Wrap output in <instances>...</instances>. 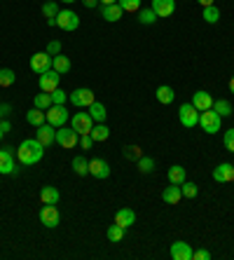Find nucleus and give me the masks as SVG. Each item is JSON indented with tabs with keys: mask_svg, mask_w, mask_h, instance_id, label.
Instances as JSON below:
<instances>
[{
	"mask_svg": "<svg viewBox=\"0 0 234 260\" xmlns=\"http://www.w3.org/2000/svg\"><path fill=\"white\" fill-rule=\"evenodd\" d=\"M45 155V145L38 141V138H24L21 145L17 148V159H19L24 166H33L38 164Z\"/></svg>",
	"mask_w": 234,
	"mask_h": 260,
	"instance_id": "nucleus-1",
	"label": "nucleus"
},
{
	"mask_svg": "<svg viewBox=\"0 0 234 260\" xmlns=\"http://www.w3.org/2000/svg\"><path fill=\"white\" fill-rule=\"evenodd\" d=\"M220 124H222V117L215 113L213 108H208V110H204V113H199V127H201V131H206V134H218L220 131Z\"/></svg>",
	"mask_w": 234,
	"mask_h": 260,
	"instance_id": "nucleus-2",
	"label": "nucleus"
},
{
	"mask_svg": "<svg viewBox=\"0 0 234 260\" xmlns=\"http://www.w3.org/2000/svg\"><path fill=\"white\" fill-rule=\"evenodd\" d=\"M56 26L61 28V31H77L80 28V17L73 12V10H61L59 14H56Z\"/></svg>",
	"mask_w": 234,
	"mask_h": 260,
	"instance_id": "nucleus-3",
	"label": "nucleus"
},
{
	"mask_svg": "<svg viewBox=\"0 0 234 260\" xmlns=\"http://www.w3.org/2000/svg\"><path fill=\"white\" fill-rule=\"evenodd\" d=\"M178 120H181L183 127L192 129V127L199 124V110L194 108L192 103H183L181 108H178Z\"/></svg>",
	"mask_w": 234,
	"mask_h": 260,
	"instance_id": "nucleus-4",
	"label": "nucleus"
},
{
	"mask_svg": "<svg viewBox=\"0 0 234 260\" xmlns=\"http://www.w3.org/2000/svg\"><path fill=\"white\" fill-rule=\"evenodd\" d=\"M68 99H70V103H73V106H77V108H89V106L96 101L94 92H92V89H87V87H77L75 92H70V94H68Z\"/></svg>",
	"mask_w": 234,
	"mask_h": 260,
	"instance_id": "nucleus-5",
	"label": "nucleus"
},
{
	"mask_svg": "<svg viewBox=\"0 0 234 260\" xmlns=\"http://www.w3.org/2000/svg\"><path fill=\"white\" fill-rule=\"evenodd\" d=\"M14 148L12 145H5L3 150H0V174H5V176H14L17 174V164H14Z\"/></svg>",
	"mask_w": 234,
	"mask_h": 260,
	"instance_id": "nucleus-6",
	"label": "nucleus"
},
{
	"mask_svg": "<svg viewBox=\"0 0 234 260\" xmlns=\"http://www.w3.org/2000/svg\"><path fill=\"white\" fill-rule=\"evenodd\" d=\"M40 223L45 227H56L61 223V213H59V209H56V204H45L40 209Z\"/></svg>",
	"mask_w": 234,
	"mask_h": 260,
	"instance_id": "nucleus-7",
	"label": "nucleus"
},
{
	"mask_svg": "<svg viewBox=\"0 0 234 260\" xmlns=\"http://www.w3.org/2000/svg\"><path fill=\"white\" fill-rule=\"evenodd\" d=\"M70 127L77 131V136H82V134H89V131H92L94 120L89 113H75V115L70 117Z\"/></svg>",
	"mask_w": 234,
	"mask_h": 260,
	"instance_id": "nucleus-8",
	"label": "nucleus"
},
{
	"mask_svg": "<svg viewBox=\"0 0 234 260\" xmlns=\"http://www.w3.org/2000/svg\"><path fill=\"white\" fill-rule=\"evenodd\" d=\"M45 115H47V122L52 124V127H63V124L68 122V110L66 106H52V108H47L45 110Z\"/></svg>",
	"mask_w": 234,
	"mask_h": 260,
	"instance_id": "nucleus-9",
	"label": "nucleus"
},
{
	"mask_svg": "<svg viewBox=\"0 0 234 260\" xmlns=\"http://www.w3.org/2000/svg\"><path fill=\"white\" fill-rule=\"evenodd\" d=\"M38 82H40V92L52 94L61 82V73H56L54 68H49V70H45V73H40V80H38Z\"/></svg>",
	"mask_w": 234,
	"mask_h": 260,
	"instance_id": "nucleus-10",
	"label": "nucleus"
},
{
	"mask_svg": "<svg viewBox=\"0 0 234 260\" xmlns=\"http://www.w3.org/2000/svg\"><path fill=\"white\" fill-rule=\"evenodd\" d=\"M56 143L61 148H75L77 145V131L73 127H59L56 129Z\"/></svg>",
	"mask_w": 234,
	"mask_h": 260,
	"instance_id": "nucleus-11",
	"label": "nucleus"
},
{
	"mask_svg": "<svg viewBox=\"0 0 234 260\" xmlns=\"http://www.w3.org/2000/svg\"><path fill=\"white\" fill-rule=\"evenodd\" d=\"M52 68V56L47 54V52H35L33 56H31V70L33 73H45V70Z\"/></svg>",
	"mask_w": 234,
	"mask_h": 260,
	"instance_id": "nucleus-12",
	"label": "nucleus"
},
{
	"mask_svg": "<svg viewBox=\"0 0 234 260\" xmlns=\"http://www.w3.org/2000/svg\"><path fill=\"white\" fill-rule=\"evenodd\" d=\"M35 138H38L45 148H47V145H52V143H56V127H52L49 122L40 124L38 131H35Z\"/></svg>",
	"mask_w": 234,
	"mask_h": 260,
	"instance_id": "nucleus-13",
	"label": "nucleus"
},
{
	"mask_svg": "<svg viewBox=\"0 0 234 260\" xmlns=\"http://www.w3.org/2000/svg\"><path fill=\"white\" fill-rule=\"evenodd\" d=\"M213 181L215 183H234V164L222 162L213 169Z\"/></svg>",
	"mask_w": 234,
	"mask_h": 260,
	"instance_id": "nucleus-14",
	"label": "nucleus"
},
{
	"mask_svg": "<svg viewBox=\"0 0 234 260\" xmlns=\"http://www.w3.org/2000/svg\"><path fill=\"white\" fill-rule=\"evenodd\" d=\"M150 7L154 10V14H157L160 19H167V17H171V14L176 12V0H152Z\"/></svg>",
	"mask_w": 234,
	"mask_h": 260,
	"instance_id": "nucleus-15",
	"label": "nucleus"
},
{
	"mask_svg": "<svg viewBox=\"0 0 234 260\" xmlns=\"http://www.w3.org/2000/svg\"><path fill=\"white\" fill-rule=\"evenodd\" d=\"M115 223L127 230V227H131V225L136 223V211L131 209V206H122L120 211L115 213Z\"/></svg>",
	"mask_w": 234,
	"mask_h": 260,
	"instance_id": "nucleus-16",
	"label": "nucleus"
},
{
	"mask_svg": "<svg viewBox=\"0 0 234 260\" xmlns=\"http://www.w3.org/2000/svg\"><path fill=\"white\" fill-rule=\"evenodd\" d=\"M192 246L187 241H174L171 244V258L174 260H192Z\"/></svg>",
	"mask_w": 234,
	"mask_h": 260,
	"instance_id": "nucleus-17",
	"label": "nucleus"
},
{
	"mask_svg": "<svg viewBox=\"0 0 234 260\" xmlns=\"http://www.w3.org/2000/svg\"><path fill=\"white\" fill-rule=\"evenodd\" d=\"M192 106L199 110V113H204V110L213 108V96L208 94V92H204V89H199V92L192 96Z\"/></svg>",
	"mask_w": 234,
	"mask_h": 260,
	"instance_id": "nucleus-18",
	"label": "nucleus"
},
{
	"mask_svg": "<svg viewBox=\"0 0 234 260\" xmlns=\"http://www.w3.org/2000/svg\"><path fill=\"white\" fill-rule=\"evenodd\" d=\"M89 174H92L94 178H108L110 176V164H108L106 159H92L89 162Z\"/></svg>",
	"mask_w": 234,
	"mask_h": 260,
	"instance_id": "nucleus-19",
	"label": "nucleus"
},
{
	"mask_svg": "<svg viewBox=\"0 0 234 260\" xmlns=\"http://www.w3.org/2000/svg\"><path fill=\"white\" fill-rule=\"evenodd\" d=\"M122 14H124V10H122L117 3H115V5H101V17H103L106 21H110V24L120 21Z\"/></svg>",
	"mask_w": 234,
	"mask_h": 260,
	"instance_id": "nucleus-20",
	"label": "nucleus"
},
{
	"mask_svg": "<svg viewBox=\"0 0 234 260\" xmlns=\"http://www.w3.org/2000/svg\"><path fill=\"white\" fill-rule=\"evenodd\" d=\"M162 199L167 202V204H171V206H176L178 202L183 199V192H181V185H169V188H164V192H162Z\"/></svg>",
	"mask_w": 234,
	"mask_h": 260,
	"instance_id": "nucleus-21",
	"label": "nucleus"
},
{
	"mask_svg": "<svg viewBox=\"0 0 234 260\" xmlns=\"http://www.w3.org/2000/svg\"><path fill=\"white\" fill-rule=\"evenodd\" d=\"M89 136L94 138V143H103L110 138V129L106 127V122H94L92 131H89Z\"/></svg>",
	"mask_w": 234,
	"mask_h": 260,
	"instance_id": "nucleus-22",
	"label": "nucleus"
},
{
	"mask_svg": "<svg viewBox=\"0 0 234 260\" xmlns=\"http://www.w3.org/2000/svg\"><path fill=\"white\" fill-rule=\"evenodd\" d=\"M40 202L42 204H59L61 202V192L54 185H45L40 190Z\"/></svg>",
	"mask_w": 234,
	"mask_h": 260,
	"instance_id": "nucleus-23",
	"label": "nucleus"
},
{
	"mask_svg": "<svg viewBox=\"0 0 234 260\" xmlns=\"http://www.w3.org/2000/svg\"><path fill=\"white\" fill-rule=\"evenodd\" d=\"M26 122L31 124V127H35V129H38V127H40V124H45L47 122V115H45V110H40V108H31L26 113Z\"/></svg>",
	"mask_w": 234,
	"mask_h": 260,
	"instance_id": "nucleus-24",
	"label": "nucleus"
},
{
	"mask_svg": "<svg viewBox=\"0 0 234 260\" xmlns=\"http://www.w3.org/2000/svg\"><path fill=\"white\" fill-rule=\"evenodd\" d=\"M52 68L56 70V73H61V75H66L68 70H70V59L63 54H56L52 56Z\"/></svg>",
	"mask_w": 234,
	"mask_h": 260,
	"instance_id": "nucleus-25",
	"label": "nucleus"
},
{
	"mask_svg": "<svg viewBox=\"0 0 234 260\" xmlns=\"http://www.w3.org/2000/svg\"><path fill=\"white\" fill-rule=\"evenodd\" d=\"M154 96H157V101L160 103H174V87H169V84H162V87H157V92H154Z\"/></svg>",
	"mask_w": 234,
	"mask_h": 260,
	"instance_id": "nucleus-26",
	"label": "nucleus"
},
{
	"mask_svg": "<svg viewBox=\"0 0 234 260\" xmlns=\"http://www.w3.org/2000/svg\"><path fill=\"white\" fill-rule=\"evenodd\" d=\"M89 115H92L94 122H106V117H108L106 106H103V103H99V101H94L92 106H89Z\"/></svg>",
	"mask_w": 234,
	"mask_h": 260,
	"instance_id": "nucleus-27",
	"label": "nucleus"
},
{
	"mask_svg": "<svg viewBox=\"0 0 234 260\" xmlns=\"http://www.w3.org/2000/svg\"><path fill=\"white\" fill-rule=\"evenodd\" d=\"M213 110L218 113L220 117H229L234 113V108H232V103L227 101V99H218V101H213Z\"/></svg>",
	"mask_w": 234,
	"mask_h": 260,
	"instance_id": "nucleus-28",
	"label": "nucleus"
},
{
	"mask_svg": "<svg viewBox=\"0 0 234 260\" xmlns=\"http://www.w3.org/2000/svg\"><path fill=\"white\" fill-rule=\"evenodd\" d=\"M169 183H174V185H181L183 181H185V169H183L181 164H174L171 169H169Z\"/></svg>",
	"mask_w": 234,
	"mask_h": 260,
	"instance_id": "nucleus-29",
	"label": "nucleus"
},
{
	"mask_svg": "<svg viewBox=\"0 0 234 260\" xmlns=\"http://www.w3.org/2000/svg\"><path fill=\"white\" fill-rule=\"evenodd\" d=\"M160 19L157 14H154L152 7H145V10H138V21L143 24V26H150V24H154V21Z\"/></svg>",
	"mask_w": 234,
	"mask_h": 260,
	"instance_id": "nucleus-30",
	"label": "nucleus"
},
{
	"mask_svg": "<svg viewBox=\"0 0 234 260\" xmlns=\"http://www.w3.org/2000/svg\"><path fill=\"white\" fill-rule=\"evenodd\" d=\"M124 232H127V230H124V227H120V225H117V223H115V225H110V227H108L106 237H108V241H113V244H117V241H122V239H124Z\"/></svg>",
	"mask_w": 234,
	"mask_h": 260,
	"instance_id": "nucleus-31",
	"label": "nucleus"
},
{
	"mask_svg": "<svg viewBox=\"0 0 234 260\" xmlns=\"http://www.w3.org/2000/svg\"><path fill=\"white\" fill-rule=\"evenodd\" d=\"M33 106L35 108H40V110H47V108H52L54 103H52V94H47V92H40V94L33 99Z\"/></svg>",
	"mask_w": 234,
	"mask_h": 260,
	"instance_id": "nucleus-32",
	"label": "nucleus"
},
{
	"mask_svg": "<svg viewBox=\"0 0 234 260\" xmlns=\"http://www.w3.org/2000/svg\"><path fill=\"white\" fill-rule=\"evenodd\" d=\"M73 171L77 174V176H87V174H89V162L82 157V155L73 157Z\"/></svg>",
	"mask_w": 234,
	"mask_h": 260,
	"instance_id": "nucleus-33",
	"label": "nucleus"
},
{
	"mask_svg": "<svg viewBox=\"0 0 234 260\" xmlns=\"http://www.w3.org/2000/svg\"><path fill=\"white\" fill-rule=\"evenodd\" d=\"M59 3L56 0H47L45 5H42V14H45V19H56V14H59Z\"/></svg>",
	"mask_w": 234,
	"mask_h": 260,
	"instance_id": "nucleus-34",
	"label": "nucleus"
},
{
	"mask_svg": "<svg viewBox=\"0 0 234 260\" xmlns=\"http://www.w3.org/2000/svg\"><path fill=\"white\" fill-rule=\"evenodd\" d=\"M204 21H206V24H218V21H220V10L215 5L204 7Z\"/></svg>",
	"mask_w": 234,
	"mask_h": 260,
	"instance_id": "nucleus-35",
	"label": "nucleus"
},
{
	"mask_svg": "<svg viewBox=\"0 0 234 260\" xmlns=\"http://www.w3.org/2000/svg\"><path fill=\"white\" fill-rule=\"evenodd\" d=\"M17 75L12 68H0V87H12Z\"/></svg>",
	"mask_w": 234,
	"mask_h": 260,
	"instance_id": "nucleus-36",
	"label": "nucleus"
},
{
	"mask_svg": "<svg viewBox=\"0 0 234 260\" xmlns=\"http://www.w3.org/2000/svg\"><path fill=\"white\" fill-rule=\"evenodd\" d=\"M181 192H183V197L192 199V197H197L199 188H197V183H192V181H183V183H181Z\"/></svg>",
	"mask_w": 234,
	"mask_h": 260,
	"instance_id": "nucleus-37",
	"label": "nucleus"
},
{
	"mask_svg": "<svg viewBox=\"0 0 234 260\" xmlns=\"http://www.w3.org/2000/svg\"><path fill=\"white\" fill-rule=\"evenodd\" d=\"M136 164H138V171H140V174L154 171V159H152V157H145V155H143V157H140Z\"/></svg>",
	"mask_w": 234,
	"mask_h": 260,
	"instance_id": "nucleus-38",
	"label": "nucleus"
},
{
	"mask_svg": "<svg viewBox=\"0 0 234 260\" xmlns=\"http://www.w3.org/2000/svg\"><path fill=\"white\" fill-rule=\"evenodd\" d=\"M124 157L131 159V162H138L143 157V152H140L138 145H124Z\"/></svg>",
	"mask_w": 234,
	"mask_h": 260,
	"instance_id": "nucleus-39",
	"label": "nucleus"
},
{
	"mask_svg": "<svg viewBox=\"0 0 234 260\" xmlns=\"http://www.w3.org/2000/svg\"><path fill=\"white\" fill-rule=\"evenodd\" d=\"M117 5L124 10V12H138L140 10V0H117Z\"/></svg>",
	"mask_w": 234,
	"mask_h": 260,
	"instance_id": "nucleus-40",
	"label": "nucleus"
},
{
	"mask_svg": "<svg viewBox=\"0 0 234 260\" xmlns=\"http://www.w3.org/2000/svg\"><path fill=\"white\" fill-rule=\"evenodd\" d=\"M66 101H68V94H66V92H63L61 87L54 89V92H52V103H54V106H63Z\"/></svg>",
	"mask_w": 234,
	"mask_h": 260,
	"instance_id": "nucleus-41",
	"label": "nucleus"
},
{
	"mask_svg": "<svg viewBox=\"0 0 234 260\" xmlns=\"http://www.w3.org/2000/svg\"><path fill=\"white\" fill-rule=\"evenodd\" d=\"M222 143L227 148L229 152H234V129H227L225 131V136H222Z\"/></svg>",
	"mask_w": 234,
	"mask_h": 260,
	"instance_id": "nucleus-42",
	"label": "nucleus"
},
{
	"mask_svg": "<svg viewBox=\"0 0 234 260\" xmlns=\"http://www.w3.org/2000/svg\"><path fill=\"white\" fill-rule=\"evenodd\" d=\"M47 54H49V56L61 54V42L59 40H49V42H47Z\"/></svg>",
	"mask_w": 234,
	"mask_h": 260,
	"instance_id": "nucleus-43",
	"label": "nucleus"
},
{
	"mask_svg": "<svg viewBox=\"0 0 234 260\" xmlns=\"http://www.w3.org/2000/svg\"><path fill=\"white\" fill-rule=\"evenodd\" d=\"M80 145H82V150H89V148L94 145V138L89 136V134H82V136H80Z\"/></svg>",
	"mask_w": 234,
	"mask_h": 260,
	"instance_id": "nucleus-44",
	"label": "nucleus"
},
{
	"mask_svg": "<svg viewBox=\"0 0 234 260\" xmlns=\"http://www.w3.org/2000/svg\"><path fill=\"white\" fill-rule=\"evenodd\" d=\"M208 258H211V253H208L206 248H199V251L192 253V260H208Z\"/></svg>",
	"mask_w": 234,
	"mask_h": 260,
	"instance_id": "nucleus-45",
	"label": "nucleus"
},
{
	"mask_svg": "<svg viewBox=\"0 0 234 260\" xmlns=\"http://www.w3.org/2000/svg\"><path fill=\"white\" fill-rule=\"evenodd\" d=\"M0 110H3V117H5V115H10L12 106H10V103H0Z\"/></svg>",
	"mask_w": 234,
	"mask_h": 260,
	"instance_id": "nucleus-46",
	"label": "nucleus"
},
{
	"mask_svg": "<svg viewBox=\"0 0 234 260\" xmlns=\"http://www.w3.org/2000/svg\"><path fill=\"white\" fill-rule=\"evenodd\" d=\"M82 5H85V7H89V10H94V7L99 5V0H82Z\"/></svg>",
	"mask_w": 234,
	"mask_h": 260,
	"instance_id": "nucleus-47",
	"label": "nucleus"
},
{
	"mask_svg": "<svg viewBox=\"0 0 234 260\" xmlns=\"http://www.w3.org/2000/svg\"><path fill=\"white\" fill-rule=\"evenodd\" d=\"M0 129H3V131H5V134H7V131L12 129V124L7 122V120H0Z\"/></svg>",
	"mask_w": 234,
	"mask_h": 260,
	"instance_id": "nucleus-48",
	"label": "nucleus"
},
{
	"mask_svg": "<svg viewBox=\"0 0 234 260\" xmlns=\"http://www.w3.org/2000/svg\"><path fill=\"white\" fill-rule=\"evenodd\" d=\"M201 7H208V5H213V0H197Z\"/></svg>",
	"mask_w": 234,
	"mask_h": 260,
	"instance_id": "nucleus-49",
	"label": "nucleus"
},
{
	"mask_svg": "<svg viewBox=\"0 0 234 260\" xmlns=\"http://www.w3.org/2000/svg\"><path fill=\"white\" fill-rule=\"evenodd\" d=\"M101 5H115V3H117V0H99Z\"/></svg>",
	"mask_w": 234,
	"mask_h": 260,
	"instance_id": "nucleus-50",
	"label": "nucleus"
},
{
	"mask_svg": "<svg viewBox=\"0 0 234 260\" xmlns=\"http://www.w3.org/2000/svg\"><path fill=\"white\" fill-rule=\"evenodd\" d=\"M229 92L234 94V75H232V80H229Z\"/></svg>",
	"mask_w": 234,
	"mask_h": 260,
	"instance_id": "nucleus-51",
	"label": "nucleus"
},
{
	"mask_svg": "<svg viewBox=\"0 0 234 260\" xmlns=\"http://www.w3.org/2000/svg\"><path fill=\"white\" fill-rule=\"evenodd\" d=\"M61 3H66V5H73V3H77V0H61Z\"/></svg>",
	"mask_w": 234,
	"mask_h": 260,
	"instance_id": "nucleus-52",
	"label": "nucleus"
},
{
	"mask_svg": "<svg viewBox=\"0 0 234 260\" xmlns=\"http://www.w3.org/2000/svg\"><path fill=\"white\" fill-rule=\"evenodd\" d=\"M3 134H5V131H3V129H0V141H3Z\"/></svg>",
	"mask_w": 234,
	"mask_h": 260,
	"instance_id": "nucleus-53",
	"label": "nucleus"
},
{
	"mask_svg": "<svg viewBox=\"0 0 234 260\" xmlns=\"http://www.w3.org/2000/svg\"><path fill=\"white\" fill-rule=\"evenodd\" d=\"M0 120H3V110H0Z\"/></svg>",
	"mask_w": 234,
	"mask_h": 260,
	"instance_id": "nucleus-54",
	"label": "nucleus"
}]
</instances>
